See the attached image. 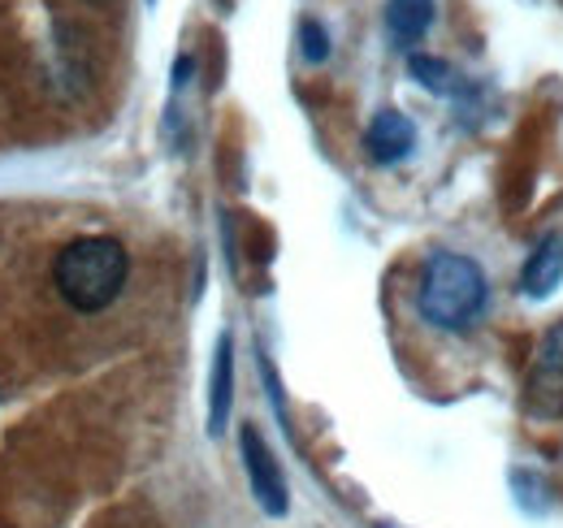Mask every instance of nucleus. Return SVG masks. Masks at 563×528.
<instances>
[{
	"instance_id": "f257e3e1",
	"label": "nucleus",
	"mask_w": 563,
	"mask_h": 528,
	"mask_svg": "<svg viewBox=\"0 0 563 528\" xmlns=\"http://www.w3.org/2000/svg\"><path fill=\"white\" fill-rule=\"evenodd\" d=\"M126 273H131V256L109 234L74 239L57 252V264H53L57 295L70 304L74 312H104L122 295Z\"/></svg>"
},
{
	"instance_id": "f03ea898",
	"label": "nucleus",
	"mask_w": 563,
	"mask_h": 528,
	"mask_svg": "<svg viewBox=\"0 0 563 528\" xmlns=\"http://www.w3.org/2000/svg\"><path fill=\"white\" fill-rule=\"evenodd\" d=\"M486 299H490V286L473 256H460V252L429 256L421 273V290H417V308L433 330H468L486 312Z\"/></svg>"
},
{
	"instance_id": "7ed1b4c3",
	"label": "nucleus",
	"mask_w": 563,
	"mask_h": 528,
	"mask_svg": "<svg viewBox=\"0 0 563 528\" xmlns=\"http://www.w3.org/2000/svg\"><path fill=\"white\" fill-rule=\"evenodd\" d=\"M239 451H243V468H247V481H252V498L261 503L265 516L282 520L290 512V490H286V476H282L278 460H274V451H269V442L261 438L256 425L239 429Z\"/></svg>"
},
{
	"instance_id": "20e7f679",
	"label": "nucleus",
	"mask_w": 563,
	"mask_h": 528,
	"mask_svg": "<svg viewBox=\"0 0 563 528\" xmlns=\"http://www.w3.org/2000/svg\"><path fill=\"white\" fill-rule=\"evenodd\" d=\"M529 411L533 416H563V321L547 333L533 373H529Z\"/></svg>"
},
{
	"instance_id": "39448f33",
	"label": "nucleus",
	"mask_w": 563,
	"mask_h": 528,
	"mask_svg": "<svg viewBox=\"0 0 563 528\" xmlns=\"http://www.w3.org/2000/svg\"><path fill=\"white\" fill-rule=\"evenodd\" d=\"M412 147H417V127H412V118L399 113V109H382V113L368 122V131H364V152H368V161H377V165H399V161L412 156Z\"/></svg>"
},
{
	"instance_id": "423d86ee",
	"label": "nucleus",
	"mask_w": 563,
	"mask_h": 528,
	"mask_svg": "<svg viewBox=\"0 0 563 528\" xmlns=\"http://www.w3.org/2000/svg\"><path fill=\"white\" fill-rule=\"evenodd\" d=\"M563 282V234H547L538 248H533V256L525 264V273H520V286H525V295L529 299H551L555 290H560Z\"/></svg>"
},
{
	"instance_id": "0eeeda50",
	"label": "nucleus",
	"mask_w": 563,
	"mask_h": 528,
	"mask_svg": "<svg viewBox=\"0 0 563 528\" xmlns=\"http://www.w3.org/2000/svg\"><path fill=\"white\" fill-rule=\"evenodd\" d=\"M234 407V338L221 333L212 351V382H209V433L217 438Z\"/></svg>"
},
{
	"instance_id": "6e6552de",
	"label": "nucleus",
	"mask_w": 563,
	"mask_h": 528,
	"mask_svg": "<svg viewBox=\"0 0 563 528\" xmlns=\"http://www.w3.org/2000/svg\"><path fill=\"white\" fill-rule=\"evenodd\" d=\"M433 22V0H390L386 4V26L395 35V44H417Z\"/></svg>"
},
{
	"instance_id": "1a4fd4ad",
	"label": "nucleus",
	"mask_w": 563,
	"mask_h": 528,
	"mask_svg": "<svg viewBox=\"0 0 563 528\" xmlns=\"http://www.w3.org/2000/svg\"><path fill=\"white\" fill-rule=\"evenodd\" d=\"M408 69H412V78L421 82L424 91H433V96H464V91H468V82H464L455 69L446 66L442 57L412 53V57H408Z\"/></svg>"
},
{
	"instance_id": "9d476101",
	"label": "nucleus",
	"mask_w": 563,
	"mask_h": 528,
	"mask_svg": "<svg viewBox=\"0 0 563 528\" xmlns=\"http://www.w3.org/2000/svg\"><path fill=\"white\" fill-rule=\"evenodd\" d=\"M57 66H62V82H70L74 91L87 82V66H82V48L66 22H57Z\"/></svg>"
},
{
	"instance_id": "9b49d317",
	"label": "nucleus",
	"mask_w": 563,
	"mask_h": 528,
	"mask_svg": "<svg viewBox=\"0 0 563 528\" xmlns=\"http://www.w3.org/2000/svg\"><path fill=\"white\" fill-rule=\"evenodd\" d=\"M299 53H303V62H312V66H321V62L330 57V31H325L317 18H303V22H299Z\"/></svg>"
},
{
	"instance_id": "f8f14e48",
	"label": "nucleus",
	"mask_w": 563,
	"mask_h": 528,
	"mask_svg": "<svg viewBox=\"0 0 563 528\" xmlns=\"http://www.w3.org/2000/svg\"><path fill=\"white\" fill-rule=\"evenodd\" d=\"M87 4H96V9H104V4H113V0H87Z\"/></svg>"
}]
</instances>
